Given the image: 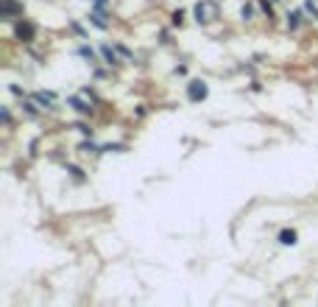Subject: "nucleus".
I'll list each match as a JSON object with an SVG mask.
<instances>
[{"label": "nucleus", "mask_w": 318, "mask_h": 307, "mask_svg": "<svg viewBox=\"0 0 318 307\" xmlns=\"http://www.w3.org/2000/svg\"><path fill=\"white\" fill-rule=\"evenodd\" d=\"M279 240H282L285 246H293V243H296V232H293V229H285L282 235H279Z\"/></svg>", "instance_id": "4"}, {"label": "nucleus", "mask_w": 318, "mask_h": 307, "mask_svg": "<svg viewBox=\"0 0 318 307\" xmlns=\"http://www.w3.org/2000/svg\"><path fill=\"white\" fill-rule=\"evenodd\" d=\"M34 34H36V31H34V25H31V23H20L17 25V39H23V42H31Z\"/></svg>", "instance_id": "2"}, {"label": "nucleus", "mask_w": 318, "mask_h": 307, "mask_svg": "<svg viewBox=\"0 0 318 307\" xmlns=\"http://www.w3.org/2000/svg\"><path fill=\"white\" fill-rule=\"evenodd\" d=\"M187 95H190L193 101H201V98H207V84H201V81H190V87H187Z\"/></svg>", "instance_id": "1"}, {"label": "nucleus", "mask_w": 318, "mask_h": 307, "mask_svg": "<svg viewBox=\"0 0 318 307\" xmlns=\"http://www.w3.org/2000/svg\"><path fill=\"white\" fill-rule=\"evenodd\" d=\"M0 9H3V14H17V12H23V6H20V3H12V0H3V3H0Z\"/></svg>", "instance_id": "3"}]
</instances>
